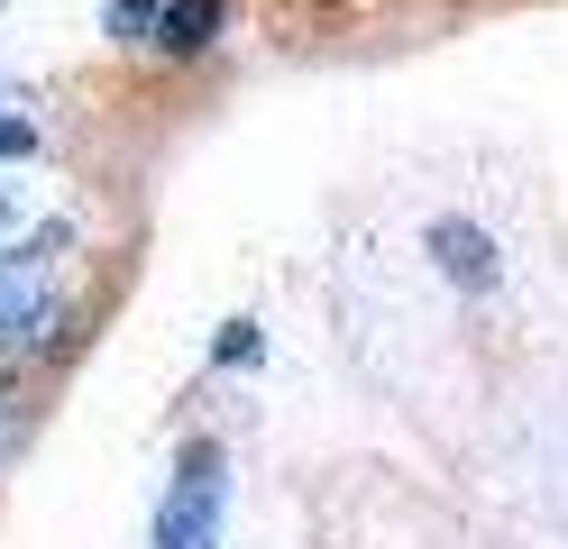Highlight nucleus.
I'll return each mask as SVG.
<instances>
[{
  "label": "nucleus",
  "instance_id": "f257e3e1",
  "mask_svg": "<svg viewBox=\"0 0 568 549\" xmlns=\"http://www.w3.org/2000/svg\"><path fill=\"white\" fill-rule=\"evenodd\" d=\"M74 238L64 220H47L38 238H19V247H0V348H38L55 339V321H74V303L64 293H38V266Z\"/></svg>",
  "mask_w": 568,
  "mask_h": 549
},
{
  "label": "nucleus",
  "instance_id": "7ed1b4c3",
  "mask_svg": "<svg viewBox=\"0 0 568 549\" xmlns=\"http://www.w3.org/2000/svg\"><path fill=\"white\" fill-rule=\"evenodd\" d=\"M432 256H440V275L458 284V293H495V238L477 230V220H432Z\"/></svg>",
  "mask_w": 568,
  "mask_h": 549
},
{
  "label": "nucleus",
  "instance_id": "39448f33",
  "mask_svg": "<svg viewBox=\"0 0 568 549\" xmlns=\"http://www.w3.org/2000/svg\"><path fill=\"white\" fill-rule=\"evenodd\" d=\"M156 19H165V0H111V28L120 37H156Z\"/></svg>",
  "mask_w": 568,
  "mask_h": 549
},
{
  "label": "nucleus",
  "instance_id": "f03ea898",
  "mask_svg": "<svg viewBox=\"0 0 568 549\" xmlns=\"http://www.w3.org/2000/svg\"><path fill=\"white\" fill-rule=\"evenodd\" d=\"M221 504H230V476H221V449L193 439L174 458V486L156 504V549H221Z\"/></svg>",
  "mask_w": 568,
  "mask_h": 549
},
{
  "label": "nucleus",
  "instance_id": "20e7f679",
  "mask_svg": "<svg viewBox=\"0 0 568 549\" xmlns=\"http://www.w3.org/2000/svg\"><path fill=\"white\" fill-rule=\"evenodd\" d=\"M221 28H230V0H165V19H156L148 47L174 55V64H193V55L221 47Z\"/></svg>",
  "mask_w": 568,
  "mask_h": 549
},
{
  "label": "nucleus",
  "instance_id": "6e6552de",
  "mask_svg": "<svg viewBox=\"0 0 568 549\" xmlns=\"http://www.w3.org/2000/svg\"><path fill=\"white\" fill-rule=\"evenodd\" d=\"M10 220H19V202H10V193H0V230H10Z\"/></svg>",
  "mask_w": 568,
  "mask_h": 549
},
{
  "label": "nucleus",
  "instance_id": "423d86ee",
  "mask_svg": "<svg viewBox=\"0 0 568 549\" xmlns=\"http://www.w3.org/2000/svg\"><path fill=\"white\" fill-rule=\"evenodd\" d=\"M257 348H266V339H257V321H230V329H221V366H247Z\"/></svg>",
  "mask_w": 568,
  "mask_h": 549
},
{
  "label": "nucleus",
  "instance_id": "0eeeda50",
  "mask_svg": "<svg viewBox=\"0 0 568 549\" xmlns=\"http://www.w3.org/2000/svg\"><path fill=\"white\" fill-rule=\"evenodd\" d=\"M28 146H38V129H28V120H0V156H28Z\"/></svg>",
  "mask_w": 568,
  "mask_h": 549
}]
</instances>
